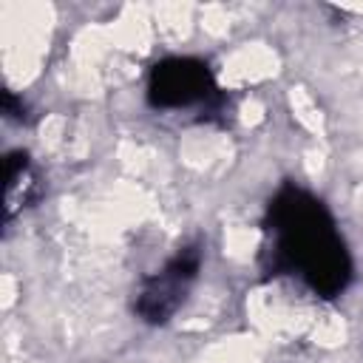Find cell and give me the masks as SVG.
<instances>
[{"mask_svg":"<svg viewBox=\"0 0 363 363\" xmlns=\"http://www.w3.org/2000/svg\"><path fill=\"white\" fill-rule=\"evenodd\" d=\"M218 96L213 71L196 57H167L150 68L147 102L162 111L213 102Z\"/></svg>","mask_w":363,"mask_h":363,"instance_id":"3","label":"cell"},{"mask_svg":"<svg viewBox=\"0 0 363 363\" xmlns=\"http://www.w3.org/2000/svg\"><path fill=\"white\" fill-rule=\"evenodd\" d=\"M40 199V179L28 153L11 150L6 156V184H3V218L11 221L23 207Z\"/></svg>","mask_w":363,"mask_h":363,"instance_id":"4","label":"cell"},{"mask_svg":"<svg viewBox=\"0 0 363 363\" xmlns=\"http://www.w3.org/2000/svg\"><path fill=\"white\" fill-rule=\"evenodd\" d=\"M201 269V244H184L179 247L162 269H156L153 275H147L136 292L133 301V312L145 320V323H167L182 303L187 301L196 278Z\"/></svg>","mask_w":363,"mask_h":363,"instance_id":"2","label":"cell"},{"mask_svg":"<svg viewBox=\"0 0 363 363\" xmlns=\"http://www.w3.org/2000/svg\"><path fill=\"white\" fill-rule=\"evenodd\" d=\"M264 227L269 275H298L320 298H337L349 286L352 258L320 199L286 184L272 196Z\"/></svg>","mask_w":363,"mask_h":363,"instance_id":"1","label":"cell"}]
</instances>
